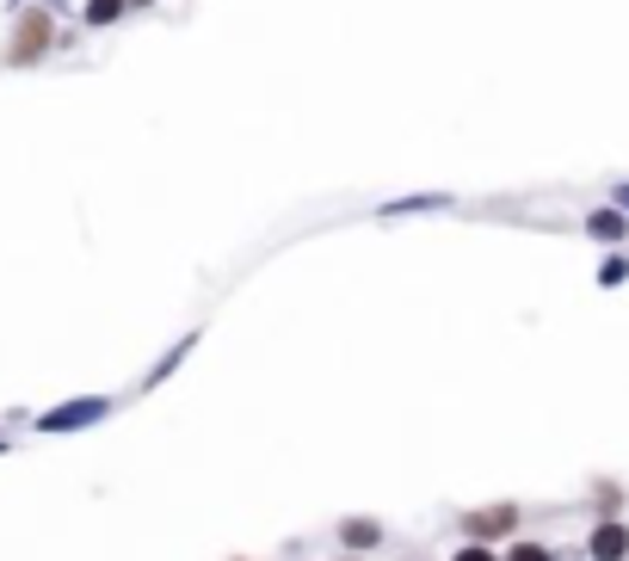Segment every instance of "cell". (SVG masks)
<instances>
[{
    "mask_svg": "<svg viewBox=\"0 0 629 561\" xmlns=\"http://www.w3.org/2000/svg\"><path fill=\"white\" fill-rule=\"evenodd\" d=\"M50 50H56V19H50V7H19L13 38H7V56H0V62H7V68H38Z\"/></svg>",
    "mask_w": 629,
    "mask_h": 561,
    "instance_id": "cell-1",
    "label": "cell"
},
{
    "mask_svg": "<svg viewBox=\"0 0 629 561\" xmlns=\"http://www.w3.org/2000/svg\"><path fill=\"white\" fill-rule=\"evenodd\" d=\"M519 524H524L519 500H494V506L463 512V537H469V543H507V537L519 531Z\"/></svg>",
    "mask_w": 629,
    "mask_h": 561,
    "instance_id": "cell-2",
    "label": "cell"
},
{
    "mask_svg": "<svg viewBox=\"0 0 629 561\" xmlns=\"http://www.w3.org/2000/svg\"><path fill=\"white\" fill-rule=\"evenodd\" d=\"M587 555L592 561H629V524L623 519H599L587 531Z\"/></svg>",
    "mask_w": 629,
    "mask_h": 561,
    "instance_id": "cell-3",
    "label": "cell"
},
{
    "mask_svg": "<svg viewBox=\"0 0 629 561\" xmlns=\"http://www.w3.org/2000/svg\"><path fill=\"white\" fill-rule=\"evenodd\" d=\"M340 549H352V555L383 549V524H376V519H340Z\"/></svg>",
    "mask_w": 629,
    "mask_h": 561,
    "instance_id": "cell-4",
    "label": "cell"
},
{
    "mask_svg": "<svg viewBox=\"0 0 629 561\" xmlns=\"http://www.w3.org/2000/svg\"><path fill=\"white\" fill-rule=\"evenodd\" d=\"M587 235L605 240V247H617V240H629V216L623 210H592L587 216Z\"/></svg>",
    "mask_w": 629,
    "mask_h": 561,
    "instance_id": "cell-5",
    "label": "cell"
},
{
    "mask_svg": "<svg viewBox=\"0 0 629 561\" xmlns=\"http://www.w3.org/2000/svg\"><path fill=\"white\" fill-rule=\"evenodd\" d=\"M106 414V401H81V407H62V414H43V432H68V426H87V420Z\"/></svg>",
    "mask_w": 629,
    "mask_h": 561,
    "instance_id": "cell-6",
    "label": "cell"
},
{
    "mask_svg": "<svg viewBox=\"0 0 629 561\" xmlns=\"http://www.w3.org/2000/svg\"><path fill=\"white\" fill-rule=\"evenodd\" d=\"M124 13H130V0H87V7H81V19H87V26H94V31L118 26Z\"/></svg>",
    "mask_w": 629,
    "mask_h": 561,
    "instance_id": "cell-7",
    "label": "cell"
},
{
    "mask_svg": "<svg viewBox=\"0 0 629 561\" xmlns=\"http://www.w3.org/2000/svg\"><path fill=\"white\" fill-rule=\"evenodd\" d=\"M500 561H562V549H549V543H507V549H500Z\"/></svg>",
    "mask_w": 629,
    "mask_h": 561,
    "instance_id": "cell-8",
    "label": "cell"
},
{
    "mask_svg": "<svg viewBox=\"0 0 629 561\" xmlns=\"http://www.w3.org/2000/svg\"><path fill=\"white\" fill-rule=\"evenodd\" d=\"M592 506H599V519H617V506H623V488H617V481H592Z\"/></svg>",
    "mask_w": 629,
    "mask_h": 561,
    "instance_id": "cell-9",
    "label": "cell"
},
{
    "mask_svg": "<svg viewBox=\"0 0 629 561\" xmlns=\"http://www.w3.org/2000/svg\"><path fill=\"white\" fill-rule=\"evenodd\" d=\"M623 278H629V259H623V254H611V259L599 266V284L611 291V284H623Z\"/></svg>",
    "mask_w": 629,
    "mask_h": 561,
    "instance_id": "cell-10",
    "label": "cell"
},
{
    "mask_svg": "<svg viewBox=\"0 0 629 561\" xmlns=\"http://www.w3.org/2000/svg\"><path fill=\"white\" fill-rule=\"evenodd\" d=\"M451 561H500V549H494V543H463Z\"/></svg>",
    "mask_w": 629,
    "mask_h": 561,
    "instance_id": "cell-11",
    "label": "cell"
},
{
    "mask_svg": "<svg viewBox=\"0 0 629 561\" xmlns=\"http://www.w3.org/2000/svg\"><path fill=\"white\" fill-rule=\"evenodd\" d=\"M130 7H161V0H130Z\"/></svg>",
    "mask_w": 629,
    "mask_h": 561,
    "instance_id": "cell-12",
    "label": "cell"
},
{
    "mask_svg": "<svg viewBox=\"0 0 629 561\" xmlns=\"http://www.w3.org/2000/svg\"><path fill=\"white\" fill-rule=\"evenodd\" d=\"M617 198H623V210H629V186H623V191H617Z\"/></svg>",
    "mask_w": 629,
    "mask_h": 561,
    "instance_id": "cell-13",
    "label": "cell"
},
{
    "mask_svg": "<svg viewBox=\"0 0 629 561\" xmlns=\"http://www.w3.org/2000/svg\"><path fill=\"white\" fill-rule=\"evenodd\" d=\"M340 561H358V555H352V549H346V555H340Z\"/></svg>",
    "mask_w": 629,
    "mask_h": 561,
    "instance_id": "cell-14",
    "label": "cell"
},
{
    "mask_svg": "<svg viewBox=\"0 0 629 561\" xmlns=\"http://www.w3.org/2000/svg\"><path fill=\"white\" fill-rule=\"evenodd\" d=\"M407 561H420V555H407Z\"/></svg>",
    "mask_w": 629,
    "mask_h": 561,
    "instance_id": "cell-15",
    "label": "cell"
},
{
    "mask_svg": "<svg viewBox=\"0 0 629 561\" xmlns=\"http://www.w3.org/2000/svg\"><path fill=\"white\" fill-rule=\"evenodd\" d=\"M0 451H7V444H0Z\"/></svg>",
    "mask_w": 629,
    "mask_h": 561,
    "instance_id": "cell-16",
    "label": "cell"
}]
</instances>
